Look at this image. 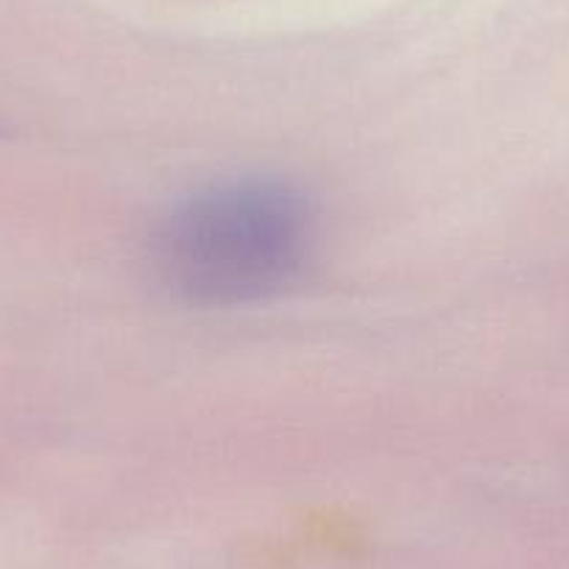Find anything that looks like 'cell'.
Returning a JSON list of instances; mask_svg holds the SVG:
<instances>
[{
  "label": "cell",
  "instance_id": "cell-1",
  "mask_svg": "<svg viewBox=\"0 0 569 569\" xmlns=\"http://www.w3.org/2000/svg\"><path fill=\"white\" fill-rule=\"evenodd\" d=\"M313 246L310 201L279 179H240L179 204L154 260L177 299L234 308L273 297L302 273Z\"/></svg>",
  "mask_w": 569,
  "mask_h": 569
}]
</instances>
